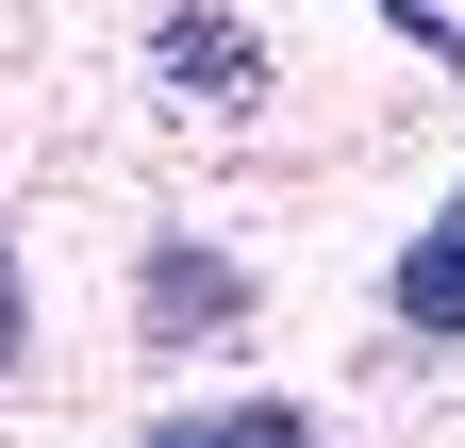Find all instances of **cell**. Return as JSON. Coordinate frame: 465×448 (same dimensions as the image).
I'll list each match as a JSON object with an SVG mask.
<instances>
[{
	"label": "cell",
	"mask_w": 465,
	"mask_h": 448,
	"mask_svg": "<svg viewBox=\"0 0 465 448\" xmlns=\"http://www.w3.org/2000/svg\"><path fill=\"white\" fill-rule=\"evenodd\" d=\"M134 316H150V332H232V316H250V283H232L216 249H150V283H134Z\"/></svg>",
	"instance_id": "6da1fadb"
},
{
	"label": "cell",
	"mask_w": 465,
	"mask_h": 448,
	"mask_svg": "<svg viewBox=\"0 0 465 448\" xmlns=\"http://www.w3.org/2000/svg\"><path fill=\"white\" fill-rule=\"evenodd\" d=\"M166 83H183V100H250V34H232V0H166Z\"/></svg>",
	"instance_id": "7a4b0ae2"
},
{
	"label": "cell",
	"mask_w": 465,
	"mask_h": 448,
	"mask_svg": "<svg viewBox=\"0 0 465 448\" xmlns=\"http://www.w3.org/2000/svg\"><path fill=\"white\" fill-rule=\"evenodd\" d=\"M399 316H416V332H465V183L432 200V233L399 249Z\"/></svg>",
	"instance_id": "3957f363"
},
{
	"label": "cell",
	"mask_w": 465,
	"mask_h": 448,
	"mask_svg": "<svg viewBox=\"0 0 465 448\" xmlns=\"http://www.w3.org/2000/svg\"><path fill=\"white\" fill-rule=\"evenodd\" d=\"M150 448H316V415L300 399H200V415H166Z\"/></svg>",
	"instance_id": "277c9868"
},
{
	"label": "cell",
	"mask_w": 465,
	"mask_h": 448,
	"mask_svg": "<svg viewBox=\"0 0 465 448\" xmlns=\"http://www.w3.org/2000/svg\"><path fill=\"white\" fill-rule=\"evenodd\" d=\"M366 17H382V34H399V50H432V67H449V83H465V0H366Z\"/></svg>",
	"instance_id": "5b68a950"
},
{
	"label": "cell",
	"mask_w": 465,
	"mask_h": 448,
	"mask_svg": "<svg viewBox=\"0 0 465 448\" xmlns=\"http://www.w3.org/2000/svg\"><path fill=\"white\" fill-rule=\"evenodd\" d=\"M0 365H17V266H0Z\"/></svg>",
	"instance_id": "8992f818"
}]
</instances>
